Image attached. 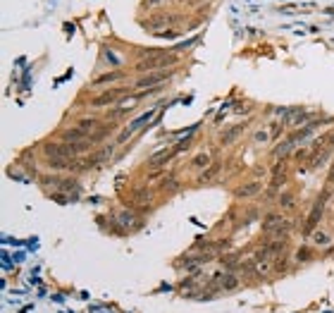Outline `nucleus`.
I'll list each match as a JSON object with an SVG mask.
<instances>
[{"label": "nucleus", "mask_w": 334, "mask_h": 313, "mask_svg": "<svg viewBox=\"0 0 334 313\" xmlns=\"http://www.w3.org/2000/svg\"><path fill=\"white\" fill-rule=\"evenodd\" d=\"M158 3H163V0H148V5H158Z\"/></svg>", "instance_id": "nucleus-26"}, {"label": "nucleus", "mask_w": 334, "mask_h": 313, "mask_svg": "<svg viewBox=\"0 0 334 313\" xmlns=\"http://www.w3.org/2000/svg\"><path fill=\"white\" fill-rule=\"evenodd\" d=\"M43 184H53L60 194H67L70 199H77L79 196V182L77 179H70V177H60V175H45L41 177Z\"/></svg>", "instance_id": "nucleus-1"}, {"label": "nucleus", "mask_w": 334, "mask_h": 313, "mask_svg": "<svg viewBox=\"0 0 334 313\" xmlns=\"http://www.w3.org/2000/svg\"><path fill=\"white\" fill-rule=\"evenodd\" d=\"M174 156V151H163V153H158V156L151 158V163H148V167H163L167 165V160Z\"/></svg>", "instance_id": "nucleus-18"}, {"label": "nucleus", "mask_w": 334, "mask_h": 313, "mask_svg": "<svg viewBox=\"0 0 334 313\" xmlns=\"http://www.w3.org/2000/svg\"><path fill=\"white\" fill-rule=\"evenodd\" d=\"M277 203H280L282 211H291V208L296 206V199H294V194H291V192H284V194L277 196Z\"/></svg>", "instance_id": "nucleus-17"}, {"label": "nucleus", "mask_w": 334, "mask_h": 313, "mask_svg": "<svg viewBox=\"0 0 334 313\" xmlns=\"http://www.w3.org/2000/svg\"><path fill=\"white\" fill-rule=\"evenodd\" d=\"M210 261H213L210 254H198V256H189V258H184V261H179V268H186V270H198L201 266H206V263H210Z\"/></svg>", "instance_id": "nucleus-8"}, {"label": "nucleus", "mask_w": 334, "mask_h": 313, "mask_svg": "<svg viewBox=\"0 0 334 313\" xmlns=\"http://www.w3.org/2000/svg\"><path fill=\"white\" fill-rule=\"evenodd\" d=\"M210 165H213L210 163V153H198V156H193V160H191V167H196V170H206Z\"/></svg>", "instance_id": "nucleus-19"}, {"label": "nucleus", "mask_w": 334, "mask_h": 313, "mask_svg": "<svg viewBox=\"0 0 334 313\" xmlns=\"http://www.w3.org/2000/svg\"><path fill=\"white\" fill-rule=\"evenodd\" d=\"M167 77H170L167 72H148L146 77H141V79L136 82V89H141V91H148V86H151V89H155L158 84L167 82Z\"/></svg>", "instance_id": "nucleus-6"}, {"label": "nucleus", "mask_w": 334, "mask_h": 313, "mask_svg": "<svg viewBox=\"0 0 334 313\" xmlns=\"http://www.w3.org/2000/svg\"><path fill=\"white\" fill-rule=\"evenodd\" d=\"M217 277H220V287L225 289V292H232V289H236L239 287V277L234 275V273H217Z\"/></svg>", "instance_id": "nucleus-14"}, {"label": "nucleus", "mask_w": 334, "mask_h": 313, "mask_svg": "<svg viewBox=\"0 0 334 313\" xmlns=\"http://www.w3.org/2000/svg\"><path fill=\"white\" fill-rule=\"evenodd\" d=\"M105 57H108V60H110V62H112V65H119V57L115 55L112 50H105Z\"/></svg>", "instance_id": "nucleus-25"}, {"label": "nucleus", "mask_w": 334, "mask_h": 313, "mask_svg": "<svg viewBox=\"0 0 334 313\" xmlns=\"http://www.w3.org/2000/svg\"><path fill=\"white\" fill-rule=\"evenodd\" d=\"M262 189V182H248V184H241L239 189H236V199H251V196H255V194H260Z\"/></svg>", "instance_id": "nucleus-12"}, {"label": "nucleus", "mask_w": 334, "mask_h": 313, "mask_svg": "<svg viewBox=\"0 0 334 313\" xmlns=\"http://www.w3.org/2000/svg\"><path fill=\"white\" fill-rule=\"evenodd\" d=\"M122 89H108V91L98 93L93 101H91V105L93 108H105V105H117L119 101H122Z\"/></svg>", "instance_id": "nucleus-4"}, {"label": "nucleus", "mask_w": 334, "mask_h": 313, "mask_svg": "<svg viewBox=\"0 0 334 313\" xmlns=\"http://www.w3.org/2000/svg\"><path fill=\"white\" fill-rule=\"evenodd\" d=\"M177 57L174 55H160V57H148V60H141V62L136 65V70L139 72H155V70H160V67H170Z\"/></svg>", "instance_id": "nucleus-3"}, {"label": "nucleus", "mask_w": 334, "mask_h": 313, "mask_svg": "<svg viewBox=\"0 0 334 313\" xmlns=\"http://www.w3.org/2000/svg\"><path fill=\"white\" fill-rule=\"evenodd\" d=\"M327 141H329V146H334V134H332L329 139H327Z\"/></svg>", "instance_id": "nucleus-27"}, {"label": "nucleus", "mask_w": 334, "mask_h": 313, "mask_svg": "<svg viewBox=\"0 0 334 313\" xmlns=\"http://www.w3.org/2000/svg\"><path fill=\"white\" fill-rule=\"evenodd\" d=\"M322 211H325V201H322V199H317V201L313 203V208H310V215H308L306 234H313V227L320 222V218H322Z\"/></svg>", "instance_id": "nucleus-7"}, {"label": "nucleus", "mask_w": 334, "mask_h": 313, "mask_svg": "<svg viewBox=\"0 0 334 313\" xmlns=\"http://www.w3.org/2000/svg\"><path fill=\"white\" fill-rule=\"evenodd\" d=\"M310 115L306 110H301V108H294V110L287 112V117H284V127H301L303 122L308 120Z\"/></svg>", "instance_id": "nucleus-9"}, {"label": "nucleus", "mask_w": 334, "mask_h": 313, "mask_svg": "<svg viewBox=\"0 0 334 313\" xmlns=\"http://www.w3.org/2000/svg\"><path fill=\"white\" fill-rule=\"evenodd\" d=\"M117 222L122 225V230H136V227L141 225V218L131 211H122L117 215Z\"/></svg>", "instance_id": "nucleus-10"}, {"label": "nucleus", "mask_w": 334, "mask_h": 313, "mask_svg": "<svg viewBox=\"0 0 334 313\" xmlns=\"http://www.w3.org/2000/svg\"><path fill=\"white\" fill-rule=\"evenodd\" d=\"M270 139H272V134L268 132V129H260V132L253 134V141H255V144H268Z\"/></svg>", "instance_id": "nucleus-23"}, {"label": "nucleus", "mask_w": 334, "mask_h": 313, "mask_svg": "<svg viewBox=\"0 0 334 313\" xmlns=\"http://www.w3.org/2000/svg\"><path fill=\"white\" fill-rule=\"evenodd\" d=\"M155 110H158V108H151V110H148V112H144V115H141L139 120H134V122H131V127H126L124 132H122V134H119V137H117V144H124L126 139L131 137V134H136L139 129L144 127V122H148V120H151V117H153V115H155Z\"/></svg>", "instance_id": "nucleus-5"}, {"label": "nucleus", "mask_w": 334, "mask_h": 313, "mask_svg": "<svg viewBox=\"0 0 334 313\" xmlns=\"http://www.w3.org/2000/svg\"><path fill=\"white\" fill-rule=\"evenodd\" d=\"M43 153L48 160H74L72 151H70V146L64 141H48V144H43Z\"/></svg>", "instance_id": "nucleus-2"}, {"label": "nucleus", "mask_w": 334, "mask_h": 313, "mask_svg": "<svg viewBox=\"0 0 334 313\" xmlns=\"http://www.w3.org/2000/svg\"><path fill=\"white\" fill-rule=\"evenodd\" d=\"M244 129H246V124H236V127H229V129H227V132H225V134L220 137V144H225V146H229V144H234L236 139H239V134H241Z\"/></svg>", "instance_id": "nucleus-13"}, {"label": "nucleus", "mask_w": 334, "mask_h": 313, "mask_svg": "<svg viewBox=\"0 0 334 313\" xmlns=\"http://www.w3.org/2000/svg\"><path fill=\"white\" fill-rule=\"evenodd\" d=\"M160 189H163V192H167V194H174V192H179V182H177V179H167V177H165V179H160Z\"/></svg>", "instance_id": "nucleus-22"}, {"label": "nucleus", "mask_w": 334, "mask_h": 313, "mask_svg": "<svg viewBox=\"0 0 334 313\" xmlns=\"http://www.w3.org/2000/svg\"><path fill=\"white\" fill-rule=\"evenodd\" d=\"M310 239H313V246H317V249H327V246H332V237H329L327 232H313V234H310Z\"/></svg>", "instance_id": "nucleus-15"}, {"label": "nucleus", "mask_w": 334, "mask_h": 313, "mask_svg": "<svg viewBox=\"0 0 334 313\" xmlns=\"http://www.w3.org/2000/svg\"><path fill=\"white\" fill-rule=\"evenodd\" d=\"M310 256H313V251L308 249V246H303V249L296 251V261H303V263H306V261H310Z\"/></svg>", "instance_id": "nucleus-24"}, {"label": "nucleus", "mask_w": 334, "mask_h": 313, "mask_svg": "<svg viewBox=\"0 0 334 313\" xmlns=\"http://www.w3.org/2000/svg\"><path fill=\"white\" fill-rule=\"evenodd\" d=\"M119 79H124V72H122V70H110V72L96 77L91 84H93V86H105V84H115V82H119Z\"/></svg>", "instance_id": "nucleus-11"}, {"label": "nucleus", "mask_w": 334, "mask_h": 313, "mask_svg": "<svg viewBox=\"0 0 334 313\" xmlns=\"http://www.w3.org/2000/svg\"><path fill=\"white\" fill-rule=\"evenodd\" d=\"M77 127L82 129L86 137H91L96 129H100V122L96 120V117H84V120H79V124H77Z\"/></svg>", "instance_id": "nucleus-16"}, {"label": "nucleus", "mask_w": 334, "mask_h": 313, "mask_svg": "<svg viewBox=\"0 0 334 313\" xmlns=\"http://www.w3.org/2000/svg\"><path fill=\"white\" fill-rule=\"evenodd\" d=\"M217 172H220V163H213V165H210V167H206V170L201 172L198 182H210V179H213V177H215Z\"/></svg>", "instance_id": "nucleus-21"}, {"label": "nucleus", "mask_w": 334, "mask_h": 313, "mask_svg": "<svg viewBox=\"0 0 334 313\" xmlns=\"http://www.w3.org/2000/svg\"><path fill=\"white\" fill-rule=\"evenodd\" d=\"M222 268H225L227 273H234V270H241V261L236 256H225L222 258Z\"/></svg>", "instance_id": "nucleus-20"}]
</instances>
